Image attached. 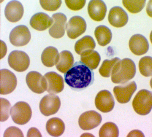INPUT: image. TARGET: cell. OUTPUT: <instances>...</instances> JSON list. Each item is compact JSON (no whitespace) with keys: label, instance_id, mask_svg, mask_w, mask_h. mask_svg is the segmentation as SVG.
I'll use <instances>...</instances> for the list:
<instances>
[{"label":"cell","instance_id":"6da1fadb","mask_svg":"<svg viewBox=\"0 0 152 137\" xmlns=\"http://www.w3.org/2000/svg\"><path fill=\"white\" fill-rule=\"evenodd\" d=\"M65 83L73 90L80 91L92 85L94 74L89 67L80 61L76 62L64 74Z\"/></svg>","mask_w":152,"mask_h":137},{"label":"cell","instance_id":"5bb4252c","mask_svg":"<svg viewBox=\"0 0 152 137\" xmlns=\"http://www.w3.org/2000/svg\"><path fill=\"white\" fill-rule=\"evenodd\" d=\"M1 92L2 95L9 94L15 90L17 80L15 75L7 69L1 70Z\"/></svg>","mask_w":152,"mask_h":137},{"label":"cell","instance_id":"44dd1931","mask_svg":"<svg viewBox=\"0 0 152 137\" xmlns=\"http://www.w3.org/2000/svg\"><path fill=\"white\" fill-rule=\"evenodd\" d=\"M74 62V58L72 53L68 51L64 50L60 53L56 66L59 71L65 74L73 66Z\"/></svg>","mask_w":152,"mask_h":137},{"label":"cell","instance_id":"603a6c76","mask_svg":"<svg viewBox=\"0 0 152 137\" xmlns=\"http://www.w3.org/2000/svg\"><path fill=\"white\" fill-rule=\"evenodd\" d=\"M46 129L48 133L51 136L58 137L61 136L65 130L63 121L57 117L52 118L47 122Z\"/></svg>","mask_w":152,"mask_h":137},{"label":"cell","instance_id":"ffe728a7","mask_svg":"<svg viewBox=\"0 0 152 137\" xmlns=\"http://www.w3.org/2000/svg\"><path fill=\"white\" fill-rule=\"evenodd\" d=\"M52 18L44 12H38L34 15L30 20L31 26L34 29L44 31L50 27L53 23Z\"/></svg>","mask_w":152,"mask_h":137},{"label":"cell","instance_id":"3957f363","mask_svg":"<svg viewBox=\"0 0 152 137\" xmlns=\"http://www.w3.org/2000/svg\"><path fill=\"white\" fill-rule=\"evenodd\" d=\"M152 92L146 90L138 92L132 103L135 111L138 114L144 116L149 114L152 107Z\"/></svg>","mask_w":152,"mask_h":137},{"label":"cell","instance_id":"7a4b0ae2","mask_svg":"<svg viewBox=\"0 0 152 137\" xmlns=\"http://www.w3.org/2000/svg\"><path fill=\"white\" fill-rule=\"evenodd\" d=\"M136 67L134 61L126 58L120 60L114 67L111 74V80L115 84L127 83L136 74Z\"/></svg>","mask_w":152,"mask_h":137},{"label":"cell","instance_id":"2e32d148","mask_svg":"<svg viewBox=\"0 0 152 137\" xmlns=\"http://www.w3.org/2000/svg\"><path fill=\"white\" fill-rule=\"evenodd\" d=\"M129 48L135 55L141 56L148 51L149 45L148 41L143 36L136 34L130 38L129 43Z\"/></svg>","mask_w":152,"mask_h":137},{"label":"cell","instance_id":"5b68a950","mask_svg":"<svg viewBox=\"0 0 152 137\" xmlns=\"http://www.w3.org/2000/svg\"><path fill=\"white\" fill-rule=\"evenodd\" d=\"M10 66L18 72H23L27 69L30 64V59L25 52L19 50L12 51L8 58Z\"/></svg>","mask_w":152,"mask_h":137},{"label":"cell","instance_id":"7402d4cb","mask_svg":"<svg viewBox=\"0 0 152 137\" xmlns=\"http://www.w3.org/2000/svg\"><path fill=\"white\" fill-rule=\"evenodd\" d=\"M96 44L93 38L86 36L78 40L75 44V49L76 52L80 55L94 51Z\"/></svg>","mask_w":152,"mask_h":137},{"label":"cell","instance_id":"277c9868","mask_svg":"<svg viewBox=\"0 0 152 137\" xmlns=\"http://www.w3.org/2000/svg\"><path fill=\"white\" fill-rule=\"evenodd\" d=\"M10 115L12 120L16 124L23 125L30 120L32 111L28 104L21 101L17 103L11 108Z\"/></svg>","mask_w":152,"mask_h":137},{"label":"cell","instance_id":"8992f818","mask_svg":"<svg viewBox=\"0 0 152 137\" xmlns=\"http://www.w3.org/2000/svg\"><path fill=\"white\" fill-rule=\"evenodd\" d=\"M61 106L60 99L58 95L50 94L41 100L39 105L41 113L46 116L54 115L59 111Z\"/></svg>","mask_w":152,"mask_h":137},{"label":"cell","instance_id":"9c48e42d","mask_svg":"<svg viewBox=\"0 0 152 137\" xmlns=\"http://www.w3.org/2000/svg\"><path fill=\"white\" fill-rule=\"evenodd\" d=\"M87 24L85 20L79 16L73 17L66 24V29L68 36L75 39L86 31Z\"/></svg>","mask_w":152,"mask_h":137},{"label":"cell","instance_id":"1f68e13d","mask_svg":"<svg viewBox=\"0 0 152 137\" xmlns=\"http://www.w3.org/2000/svg\"><path fill=\"white\" fill-rule=\"evenodd\" d=\"M40 4L45 10L50 11L57 10L62 4L61 1H40Z\"/></svg>","mask_w":152,"mask_h":137},{"label":"cell","instance_id":"d6a6232c","mask_svg":"<svg viewBox=\"0 0 152 137\" xmlns=\"http://www.w3.org/2000/svg\"><path fill=\"white\" fill-rule=\"evenodd\" d=\"M66 6L70 9L77 11L83 7L86 2V1H65Z\"/></svg>","mask_w":152,"mask_h":137},{"label":"cell","instance_id":"e0dca14e","mask_svg":"<svg viewBox=\"0 0 152 137\" xmlns=\"http://www.w3.org/2000/svg\"><path fill=\"white\" fill-rule=\"evenodd\" d=\"M128 20L127 14L121 7H115L110 9L108 20L112 26L117 28L122 27L127 24Z\"/></svg>","mask_w":152,"mask_h":137},{"label":"cell","instance_id":"ba28073f","mask_svg":"<svg viewBox=\"0 0 152 137\" xmlns=\"http://www.w3.org/2000/svg\"><path fill=\"white\" fill-rule=\"evenodd\" d=\"M137 89V85L133 81L115 87L113 92L117 101L120 103L124 104L130 101Z\"/></svg>","mask_w":152,"mask_h":137},{"label":"cell","instance_id":"4fadbf2b","mask_svg":"<svg viewBox=\"0 0 152 137\" xmlns=\"http://www.w3.org/2000/svg\"><path fill=\"white\" fill-rule=\"evenodd\" d=\"M52 18L53 21L49 30V34L53 38H60L65 34L67 18L63 13H57L54 14Z\"/></svg>","mask_w":152,"mask_h":137},{"label":"cell","instance_id":"484cf974","mask_svg":"<svg viewBox=\"0 0 152 137\" xmlns=\"http://www.w3.org/2000/svg\"><path fill=\"white\" fill-rule=\"evenodd\" d=\"M80 56L81 62L92 70L95 69L98 67L101 60L99 53L97 51L94 50Z\"/></svg>","mask_w":152,"mask_h":137},{"label":"cell","instance_id":"8d00e7d4","mask_svg":"<svg viewBox=\"0 0 152 137\" xmlns=\"http://www.w3.org/2000/svg\"><path fill=\"white\" fill-rule=\"evenodd\" d=\"M1 59L3 58L6 54L7 52V47L5 44L3 42L1 41Z\"/></svg>","mask_w":152,"mask_h":137},{"label":"cell","instance_id":"e575fe53","mask_svg":"<svg viewBox=\"0 0 152 137\" xmlns=\"http://www.w3.org/2000/svg\"><path fill=\"white\" fill-rule=\"evenodd\" d=\"M27 137H42V135L37 129L32 128L28 132Z\"/></svg>","mask_w":152,"mask_h":137},{"label":"cell","instance_id":"7c38bea8","mask_svg":"<svg viewBox=\"0 0 152 137\" xmlns=\"http://www.w3.org/2000/svg\"><path fill=\"white\" fill-rule=\"evenodd\" d=\"M96 108L100 111L104 113L111 111L115 105L114 97L111 93L107 90L100 91L96 95L95 100Z\"/></svg>","mask_w":152,"mask_h":137},{"label":"cell","instance_id":"836d02e7","mask_svg":"<svg viewBox=\"0 0 152 137\" xmlns=\"http://www.w3.org/2000/svg\"><path fill=\"white\" fill-rule=\"evenodd\" d=\"M4 136L24 137V136L22 131L19 128L15 127H11L5 130Z\"/></svg>","mask_w":152,"mask_h":137},{"label":"cell","instance_id":"f1b7e54d","mask_svg":"<svg viewBox=\"0 0 152 137\" xmlns=\"http://www.w3.org/2000/svg\"><path fill=\"white\" fill-rule=\"evenodd\" d=\"M139 68L141 74L145 77L152 76V58L145 56L142 58L139 63Z\"/></svg>","mask_w":152,"mask_h":137},{"label":"cell","instance_id":"cb8c5ba5","mask_svg":"<svg viewBox=\"0 0 152 137\" xmlns=\"http://www.w3.org/2000/svg\"><path fill=\"white\" fill-rule=\"evenodd\" d=\"M59 54L58 50L53 47L45 48L41 55V59L43 64L46 67H50L57 63Z\"/></svg>","mask_w":152,"mask_h":137},{"label":"cell","instance_id":"d6986e66","mask_svg":"<svg viewBox=\"0 0 152 137\" xmlns=\"http://www.w3.org/2000/svg\"><path fill=\"white\" fill-rule=\"evenodd\" d=\"M88 12L90 17L96 21H101L105 18L107 7L102 1H91L88 6Z\"/></svg>","mask_w":152,"mask_h":137},{"label":"cell","instance_id":"d4e9b609","mask_svg":"<svg viewBox=\"0 0 152 137\" xmlns=\"http://www.w3.org/2000/svg\"><path fill=\"white\" fill-rule=\"evenodd\" d=\"M94 35L99 44L102 47L109 44L112 38L111 31L108 27L104 25H100L96 27Z\"/></svg>","mask_w":152,"mask_h":137},{"label":"cell","instance_id":"52a82bcc","mask_svg":"<svg viewBox=\"0 0 152 137\" xmlns=\"http://www.w3.org/2000/svg\"><path fill=\"white\" fill-rule=\"evenodd\" d=\"M31 34L28 27L23 25L17 26L11 32L9 39L11 44L16 47H22L28 44L31 39Z\"/></svg>","mask_w":152,"mask_h":137},{"label":"cell","instance_id":"f546056e","mask_svg":"<svg viewBox=\"0 0 152 137\" xmlns=\"http://www.w3.org/2000/svg\"><path fill=\"white\" fill-rule=\"evenodd\" d=\"M124 7L130 12L136 13L140 12L145 7L146 1H123Z\"/></svg>","mask_w":152,"mask_h":137},{"label":"cell","instance_id":"d590c367","mask_svg":"<svg viewBox=\"0 0 152 137\" xmlns=\"http://www.w3.org/2000/svg\"><path fill=\"white\" fill-rule=\"evenodd\" d=\"M127 137H145V136L141 131L135 130L131 131Z\"/></svg>","mask_w":152,"mask_h":137},{"label":"cell","instance_id":"4316f807","mask_svg":"<svg viewBox=\"0 0 152 137\" xmlns=\"http://www.w3.org/2000/svg\"><path fill=\"white\" fill-rule=\"evenodd\" d=\"M99 134L100 137H118L119 130L117 126L115 123L108 122L102 126L99 130Z\"/></svg>","mask_w":152,"mask_h":137},{"label":"cell","instance_id":"30bf717a","mask_svg":"<svg viewBox=\"0 0 152 137\" xmlns=\"http://www.w3.org/2000/svg\"><path fill=\"white\" fill-rule=\"evenodd\" d=\"M28 86L33 92L37 94L43 93L47 90V83L44 77L39 73L32 71L26 77Z\"/></svg>","mask_w":152,"mask_h":137},{"label":"cell","instance_id":"8fae6325","mask_svg":"<svg viewBox=\"0 0 152 137\" xmlns=\"http://www.w3.org/2000/svg\"><path fill=\"white\" fill-rule=\"evenodd\" d=\"M102 120L100 114L95 111H91L86 112L80 116L78 124L83 130H90L98 126Z\"/></svg>","mask_w":152,"mask_h":137},{"label":"cell","instance_id":"9a60e30c","mask_svg":"<svg viewBox=\"0 0 152 137\" xmlns=\"http://www.w3.org/2000/svg\"><path fill=\"white\" fill-rule=\"evenodd\" d=\"M44 77L47 83V91L50 94H56L61 92L64 88L63 77L56 72H50Z\"/></svg>","mask_w":152,"mask_h":137},{"label":"cell","instance_id":"83f0119b","mask_svg":"<svg viewBox=\"0 0 152 137\" xmlns=\"http://www.w3.org/2000/svg\"><path fill=\"white\" fill-rule=\"evenodd\" d=\"M120 60V59L118 58H115L110 60H105L99 70L101 75L104 77H110L114 67Z\"/></svg>","mask_w":152,"mask_h":137},{"label":"cell","instance_id":"4dcf8cb0","mask_svg":"<svg viewBox=\"0 0 152 137\" xmlns=\"http://www.w3.org/2000/svg\"><path fill=\"white\" fill-rule=\"evenodd\" d=\"M11 109L10 102L7 99L1 98V121L4 122L9 118Z\"/></svg>","mask_w":152,"mask_h":137},{"label":"cell","instance_id":"ac0fdd59","mask_svg":"<svg viewBox=\"0 0 152 137\" xmlns=\"http://www.w3.org/2000/svg\"><path fill=\"white\" fill-rule=\"evenodd\" d=\"M24 9L22 4L19 1H12L7 5L5 9V15L10 22L16 23L22 17Z\"/></svg>","mask_w":152,"mask_h":137}]
</instances>
